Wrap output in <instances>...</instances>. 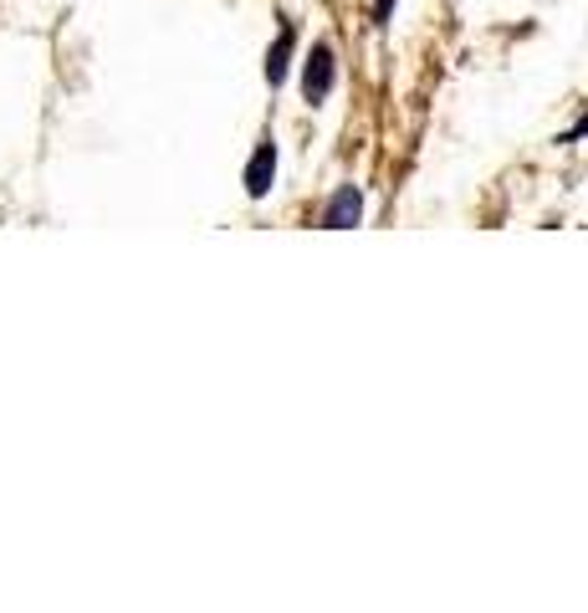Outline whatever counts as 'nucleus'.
I'll list each match as a JSON object with an SVG mask.
<instances>
[{"label":"nucleus","instance_id":"nucleus-5","mask_svg":"<svg viewBox=\"0 0 588 613\" xmlns=\"http://www.w3.org/2000/svg\"><path fill=\"white\" fill-rule=\"evenodd\" d=\"M584 138H588V113H584V118L574 123V128H568V134L558 138V144H584Z\"/></svg>","mask_w":588,"mask_h":613},{"label":"nucleus","instance_id":"nucleus-4","mask_svg":"<svg viewBox=\"0 0 588 613\" xmlns=\"http://www.w3.org/2000/svg\"><path fill=\"white\" fill-rule=\"evenodd\" d=\"M292 46H297V27H281L277 31V46L267 52V82L281 87L287 82V67H292Z\"/></svg>","mask_w":588,"mask_h":613},{"label":"nucleus","instance_id":"nucleus-1","mask_svg":"<svg viewBox=\"0 0 588 613\" xmlns=\"http://www.w3.org/2000/svg\"><path fill=\"white\" fill-rule=\"evenodd\" d=\"M328 93H333V46H328V41H318V46H312V56L302 62V97L318 107V103H328Z\"/></svg>","mask_w":588,"mask_h":613},{"label":"nucleus","instance_id":"nucleus-3","mask_svg":"<svg viewBox=\"0 0 588 613\" xmlns=\"http://www.w3.org/2000/svg\"><path fill=\"white\" fill-rule=\"evenodd\" d=\"M363 220V195L359 185H338L333 200H328V210H322V230H348Z\"/></svg>","mask_w":588,"mask_h":613},{"label":"nucleus","instance_id":"nucleus-6","mask_svg":"<svg viewBox=\"0 0 588 613\" xmlns=\"http://www.w3.org/2000/svg\"><path fill=\"white\" fill-rule=\"evenodd\" d=\"M389 11H394V0H379V6H374V27H389Z\"/></svg>","mask_w":588,"mask_h":613},{"label":"nucleus","instance_id":"nucleus-2","mask_svg":"<svg viewBox=\"0 0 588 613\" xmlns=\"http://www.w3.org/2000/svg\"><path fill=\"white\" fill-rule=\"evenodd\" d=\"M271 179H277V144H271V138H261V144H256V154H251V164H246V195H251V200H267Z\"/></svg>","mask_w":588,"mask_h":613}]
</instances>
